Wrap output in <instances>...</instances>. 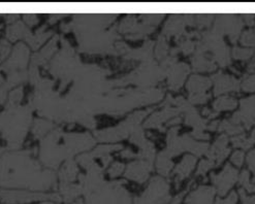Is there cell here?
Segmentation results:
<instances>
[{"label": "cell", "instance_id": "6da1fadb", "mask_svg": "<svg viewBox=\"0 0 255 204\" xmlns=\"http://www.w3.org/2000/svg\"><path fill=\"white\" fill-rule=\"evenodd\" d=\"M201 39L197 41L196 53H207L212 52L213 59L219 63L220 66H228L231 63L230 51L225 46L222 39V35L214 30L202 33Z\"/></svg>", "mask_w": 255, "mask_h": 204}, {"label": "cell", "instance_id": "7a4b0ae2", "mask_svg": "<svg viewBox=\"0 0 255 204\" xmlns=\"http://www.w3.org/2000/svg\"><path fill=\"white\" fill-rule=\"evenodd\" d=\"M178 128H174L169 131L168 134V155L177 156L184 151H190L197 156L207 155L209 151L208 143H198L185 134L181 138H177Z\"/></svg>", "mask_w": 255, "mask_h": 204}, {"label": "cell", "instance_id": "3957f363", "mask_svg": "<svg viewBox=\"0 0 255 204\" xmlns=\"http://www.w3.org/2000/svg\"><path fill=\"white\" fill-rule=\"evenodd\" d=\"M242 27V21L238 19L235 14H221L217 18L213 30L220 35L228 34L232 42L235 43L239 38Z\"/></svg>", "mask_w": 255, "mask_h": 204}, {"label": "cell", "instance_id": "277c9868", "mask_svg": "<svg viewBox=\"0 0 255 204\" xmlns=\"http://www.w3.org/2000/svg\"><path fill=\"white\" fill-rule=\"evenodd\" d=\"M169 200L168 186L167 184L160 180L155 179L146 194L138 200L137 204H164Z\"/></svg>", "mask_w": 255, "mask_h": 204}, {"label": "cell", "instance_id": "5b68a950", "mask_svg": "<svg viewBox=\"0 0 255 204\" xmlns=\"http://www.w3.org/2000/svg\"><path fill=\"white\" fill-rule=\"evenodd\" d=\"M212 183L215 185V190L220 196L226 195L231 188L238 181V170L233 168L231 164H226L222 172L219 174H211Z\"/></svg>", "mask_w": 255, "mask_h": 204}, {"label": "cell", "instance_id": "8992f818", "mask_svg": "<svg viewBox=\"0 0 255 204\" xmlns=\"http://www.w3.org/2000/svg\"><path fill=\"white\" fill-rule=\"evenodd\" d=\"M230 121L237 125L243 123L246 129L255 125V96L241 100V110L236 112Z\"/></svg>", "mask_w": 255, "mask_h": 204}, {"label": "cell", "instance_id": "52a82bcc", "mask_svg": "<svg viewBox=\"0 0 255 204\" xmlns=\"http://www.w3.org/2000/svg\"><path fill=\"white\" fill-rule=\"evenodd\" d=\"M212 80H213L215 84L214 95H220L231 91L240 90V82L234 77L218 74L212 77Z\"/></svg>", "mask_w": 255, "mask_h": 204}, {"label": "cell", "instance_id": "ba28073f", "mask_svg": "<svg viewBox=\"0 0 255 204\" xmlns=\"http://www.w3.org/2000/svg\"><path fill=\"white\" fill-rule=\"evenodd\" d=\"M215 188L201 186L189 194V196L186 198V204H215Z\"/></svg>", "mask_w": 255, "mask_h": 204}, {"label": "cell", "instance_id": "9c48e42d", "mask_svg": "<svg viewBox=\"0 0 255 204\" xmlns=\"http://www.w3.org/2000/svg\"><path fill=\"white\" fill-rule=\"evenodd\" d=\"M228 143H229V138L226 135H220L215 143L213 144V147L211 148V150L208 151L207 156L210 160H213V161L216 162V166L220 165L222 163L223 160L229 156L231 149L228 148Z\"/></svg>", "mask_w": 255, "mask_h": 204}, {"label": "cell", "instance_id": "30bf717a", "mask_svg": "<svg viewBox=\"0 0 255 204\" xmlns=\"http://www.w3.org/2000/svg\"><path fill=\"white\" fill-rule=\"evenodd\" d=\"M189 74V66L185 63L177 64L172 68L171 72V79H169V84H171V88L173 90L180 89V87L183 85L185 81L187 75Z\"/></svg>", "mask_w": 255, "mask_h": 204}, {"label": "cell", "instance_id": "8fae6325", "mask_svg": "<svg viewBox=\"0 0 255 204\" xmlns=\"http://www.w3.org/2000/svg\"><path fill=\"white\" fill-rule=\"evenodd\" d=\"M192 68L194 71H212L216 69V65L206 53H195L192 58Z\"/></svg>", "mask_w": 255, "mask_h": 204}, {"label": "cell", "instance_id": "7c38bea8", "mask_svg": "<svg viewBox=\"0 0 255 204\" xmlns=\"http://www.w3.org/2000/svg\"><path fill=\"white\" fill-rule=\"evenodd\" d=\"M212 83L208 78L200 77V76H193L190 78L187 84V90L190 94H201L205 93L210 87Z\"/></svg>", "mask_w": 255, "mask_h": 204}, {"label": "cell", "instance_id": "4fadbf2b", "mask_svg": "<svg viewBox=\"0 0 255 204\" xmlns=\"http://www.w3.org/2000/svg\"><path fill=\"white\" fill-rule=\"evenodd\" d=\"M196 163V159L193 156H185L183 159V161L178 165V167L175 170V173H178V179L176 181L177 184V189L179 188L180 182L184 179L188 177L192 169L194 168V165Z\"/></svg>", "mask_w": 255, "mask_h": 204}, {"label": "cell", "instance_id": "5bb4252c", "mask_svg": "<svg viewBox=\"0 0 255 204\" xmlns=\"http://www.w3.org/2000/svg\"><path fill=\"white\" fill-rule=\"evenodd\" d=\"M232 142L235 148H241L244 150L250 149L255 143V130L252 131V133L249 137H246L245 135H238L233 137Z\"/></svg>", "mask_w": 255, "mask_h": 204}, {"label": "cell", "instance_id": "9a60e30c", "mask_svg": "<svg viewBox=\"0 0 255 204\" xmlns=\"http://www.w3.org/2000/svg\"><path fill=\"white\" fill-rule=\"evenodd\" d=\"M238 104V101L235 98L224 96L221 98H218L213 104V107L215 110H232L234 109Z\"/></svg>", "mask_w": 255, "mask_h": 204}, {"label": "cell", "instance_id": "2e32d148", "mask_svg": "<svg viewBox=\"0 0 255 204\" xmlns=\"http://www.w3.org/2000/svg\"><path fill=\"white\" fill-rule=\"evenodd\" d=\"M218 130L221 131V132L222 131H225V132L229 135H237L239 133H242L244 128L241 125H237V124L232 123L231 121L225 120V121L219 123Z\"/></svg>", "mask_w": 255, "mask_h": 204}, {"label": "cell", "instance_id": "e0dca14e", "mask_svg": "<svg viewBox=\"0 0 255 204\" xmlns=\"http://www.w3.org/2000/svg\"><path fill=\"white\" fill-rule=\"evenodd\" d=\"M255 53L254 50H250V49H240L238 47L233 49V56L235 59H239V60H247L249 58H251L253 56V54Z\"/></svg>", "mask_w": 255, "mask_h": 204}, {"label": "cell", "instance_id": "ac0fdd59", "mask_svg": "<svg viewBox=\"0 0 255 204\" xmlns=\"http://www.w3.org/2000/svg\"><path fill=\"white\" fill-rule=\"evenodd\" d=\"M240 184L242 185L249 193H255V185L251 184L249 181V173L247 170H243L242 173L240 174L239 178Z\"/></svg>", "mask_w": 255, "mask_h": 204}, {"label": "cell", "instance_id": "d6986e66", "mask_svg": "<svg viewBox=\"0 0 255 204\" xmlns=\"http://www.w3.org/2000/svg\"><path fill=\"white\" fill-rule=\"evenodd\" d=\"M214 166H216V164H215V161H213V160H210V159L203 160V161H201L200 165H198V168H197V171H196L195 176L196 177L197 176H205L206 172L209 169L213 168Z\"/></svg>", "mask_w": 255, "mask_h": 204}, {"label": "cell", "instance_id": "ffe728a7", "mask_svg": "<svg viewBox=\"0 0 255 204\" xmlns=\"http://www.w3.org/2000/svg\"><path fill=\"white\" fill-rule=\"evenodd\" d=\"M241 42L247 47H255V29H250V30L244 32L242 38H241Z\"/></svg>", "mask_w": 255, "mask_h": 204}, {"label": "cell", "instance_id": "44dd1931", "mask_svg": "<svg viewBox=\"0 0 255 204\" xmlns=\"http://www.w3.org/2000/svg\"><path fill=\"white\" fill-rule=\"evenodd\" d=\"M196 45H197V41H192L191 39L184 38L180 43V48H181V50L183 51L184 54L188 55V54L193 52Z\"/></svg>", "mask_w": 255, "mask_h": 204}, {"label": "cell", "instance_id": "7402d4cb", "mask_svg": "<svg viewBox=\"0 0 255 204\" xmlns=\"http://www.w3.org/2000/svg\"><path fill=\"white\" fill-rule=\"evenodd\" d=\"M212 19H213V14H197L195 18V26L197 27H208L211 22Z\"/></svg>", "mask_w": 255, "mask_h": 204}, {"label": "cell", "instance_id": "603a6c76", "mask_svg": "<svg viewBox=\"0 0 255 204\" xmlns=\"http://www.w3.org/2000/svg\"><path fill=\"white\" fill-rule=\"evenodd\" d=\"M211 98V95L209 94H205V93H201V94H190L189 97V103L192 104H201V103H205L209 99Z\"/></svg>", "mask_w": 255, "mask_h": 204}, {"label": "cell", "instance_id": "cb8c5ba5", "mask_svg": "<svg viewBox=\"0 0 255 204\" xmlns=\"http://www.w3.org/2000/svg\"><path fill=\"white\" fill-rule=\"evenodd\" d=\"M159 171L163 174H167L168 170L171 169V167L173 166V164L168 161V159L165 157V154L163 153L160 157H159Z\"/></svg>", "mask_w": 255, "mask_h": 204}, {"label": "cell", "instance_id": "d4e9b609", "mask_svg": "<svg viewBox=\"0 0 255 204\" xmlns=\"http://www.w3.org/2000/svg\"><path fill=\"white\" fill-rule=\"evenodd\" d=\"M242 89L246 92H255V75L248 77L243 81Z\"/></svg>", "mask_w": 255, "mask_h": 204}, {"label": "cell", "instance_id": "484cf974", "mask_svg": "<svg viewBox=\"0 0 255 204\" xmlns=\"http://www.w3.org/2000/svg\"><path fill=\"white\" fill-rule=\"evenodd\" d=\"M239 194L242 204H255V196H248L244 189H240Z\"/></svg>", "mask_w": 255, "mask_h": 204}, {"label": "cell", "instance_id": "4316f807", "mask_svg": "<svg viewBox=\"0 0 255 204\" xmlns=\"http://www.w3.org/2000/svg\"><path fill=\"white\" fill-rule=\"evenodd\" d=\"M238 201V195L236 192H232L231 195L225 198V199H220L218 198L215 202V204H237Z\"/></svg>", "mask_w": 255, "mask_h": 204}, {"label": "cell", "instance_id": "83f0119b", "mask_svg": "<svg viewBox=\"0 0 255 204\" xmlns=\"http://www.w3.org/2000/svg\"><path fill=\"white\" fill-rule=\"evenodd\" d=\"M244 160V153L243 152H236L232 156V162L237 165L238 167H241L243 164Z\"/></svg>", "mask_w": 255, "mask_h": 204}, {"label": "cell", "instance_id": "f1b7e54d", "mask_svg": "<svg viewBox=\"0 0 255 204\" xmlns=\"http://www.w3.org/2000/svg\"><path fill=\"white\" fill-rule=\"evenodd\" d=\"M247 163L249 165V168L253 171L254 173V179L253 182L255 183V151H252L248 154L247 156Z\"/></svg>", "mask_w": 255, "mask_h": 204}, {"label": "cell", "instance_id": "f546056e", "mask_svg": "<svg viewBox=\"0 0 255 204\" xmlns=\"http://www.w3.org/2000/svg\"><path fill=\"white\" fill-rule=\"evenodd\" d=\"M191 135L195 138H198V139H209L210 136L206 133H204V131H197V130H193Z\"/></svg>", "mask_w": 255, "mask_h": 204}, {"label": "cell", "instance_id": "4dcf8cb0", "mask_svg": "<svg viewBox=\"0 0 255 204\" xmlns=\"http://www.w3.org/2000/svg\"><path fill=\"white\" fill-rule=\"evenodd\" d=\"M219 126V122H212L210 125L207 126V129H209L210 131H215L216 129H218L217 127Z\"/></svg>", "mask_w": 255, "mask_h": 204}, {"label": "cell", "instance_id": "1f68e13d", "mask_svg": "<svg viewBox=\"0 0 255 204\" xmlns=\"http://www.w3.org/2000/svg\"><path fill=\"white\" fill-rule=\"evenodd\" d=\"M246 18V23L249 24V25H252L253 24V18H254V14H245L244 16Z\"/></svg>", "mask_w": 255, "mask_h": 204}, {"label": "cell", "instance_id": "d6a6232c", "mask_svg": "<svg viewBox=\"0 0 255 204\" xmlns=\"http://www.w3.org/2000/svg\"><path fill=\"white\" fill-rule=\"evenodd\" d=\"M248 71H249V72L255 71V60H253V61L248 65Z\"/></svg>", "mask_w": 255, "mask_h": 204}, {"label": "cell", "instance_id": "836d02e7", "mask_svg": "<svg viewBox=\"0 0 255 204\" xmlns=\"http://www.w3.org/2000/svg\"><path fill=\"white\" fill-rule=\"evenodd\" d=\"M203 113H204V114H205V115H207V116H209V115H210V114H211V113H212V112H211V111H210V110H209V109H208V108H204V109H203Z\"/></svg>", "mask_w": 255, "mask_h": 204}]
</instances>
